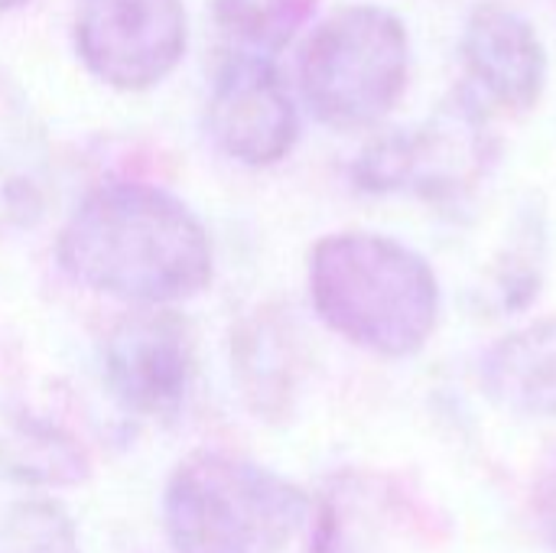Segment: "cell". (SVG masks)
Listing matches in <instances>:
<instances>
[{
    "label": "cell",
    "mask_w": 556,
    "mask_h": 553,
    "mask_svg": "<svg viewBox=\"0 0 556 553\" xmlns=\"http://www.w3.org/2000/svg\"><path fill=\"white\" fill-rule=\"evenodd\" d=\"M316 0H215V26L228 52L277 59L313 13Z\"/></svg>",
    "instance_id": "9a60e30c"
},
{
    "label": "cell",
    "mask_w": 556,
    "mask_h": 553,
    "mask_svg": "<svg viewBox=\"0 0 556 553\" xmlns=\"http://www.w3.org/2000/svg\"><path fill=\"white\" fill-rule=\"evenodd\" d=\"M547 209L541 196H528L518 205L505 244L489 267V297L498 313H525L538 300L547 274Z\"/></svg>",
    "instance_id": "4fadbf2b"
},
{
    "label": "cell",
    "mask_w": 556,
    "mask_h": 553,
    "mask_svg": "<svg viewBox=\"0 0 556 553\" xmlns=\"http://www.w3.org/2000/svg\"><path fill=\"white\" fill-rule=\"evenodd\" d=\"M495 160L498 140L489 104L459 85L424 121L365 143L352 163V179L368 196H414L459 209L485 186Z\"/></svg>",
    "instance_id": "5b68a950"
},
{
    "label": "cell",
    "mask_w": 556,
    "mask_h": 553,
    "mask_svg": "<svg viewBox=\"0 0 556 553\" xmlns=\"http://www.w3.org/2000/svg\"><path fill=\"white\" fill-rule=\"evenodd\" d=\"M410 78L407 23L381 3L332 10L300 55V91L332 130H365L394 111Z\"/></svg>",
    "instance_id": "277c9868"
},
{
    "label": "cell",
    "mask_w": 556,
    "mask_h": 553,
    "mask_svg": "<svg viewBox=\"0 0 556 553\" xmlns=\"http://www.w3.org/2000/svg\"><path fill=\"white\" fill-rule=\"evenodd\" d=\"M459 55L466 85L485 104L521 114L544 98L551 59L538 26L525 13L498 0L479 3L466 16Z\"/></svg>",
    "instance_id": "9c48e42d"
},
{
    "label": "cell",
    "mask_w": 556,
    "mask_h": 553,
    "mask_svg": "<svg viewBox=\"0 0 556 553\" xmlns=\"http://www.w3.org/2000/svg\"><path fill=\"white\" fill-rule=\"evenodd\" d=\"M238 368L254 411L277 414L287 407L296 378V336L287 319L267 313L248 326L238 342Z\"/></svg>",
    "instance_id": "5bb4252c"
},
{
    "label": "cell",
    "mask_w": 556,
    "mask_h": 553,
    "mask_svg": "<svg viewBox=\"0 0 556 553\" xmlns=\"http://www.w3.org/2000/svg\"><path fill=\"white\" fill-rule=\"evenodd\" d=\"M0 476L26 486L68 489L88 479V456L55 424L20 414L0 424Z\"/></svg>",
    "instance_id": "7c38bea8"
},
{
    "label": "cell",
    "mask_w": 556,
    "mask_h": 553,
    "mask_svg": "<svg viewBox=\"0 0 556 553\" xmlns=\"http://www.w3.org/2000/svg\"><path fill=\"white\" fill-rule=\"evenodd\" d=\"M534 508H538V525L556 553V450L547 453V460L538 469V482H534Z\"/></svg>",
    "instance_id": "ac0fdd59"
},
{
    "label": "cell",
    "mask_w": 556,
    "mask_h": 553,
    "mask_svg": "<svg viewBox=\"0 0 556 553\" xmlns=\"http://www.w3.org/2000/svg\"><path fill=\"white\" fill-rule=\"evenodd\" d=\"M49 199V143L23 91L0 78V238L29 228Z\"/></svg>",
    "instance_id": "8fae6325"
},
{
    "label": "cell",
    "mask_w": 556,
    "mask_h": 553,
    "mask_svg": "<svg viewBox=\"0 0 556 553\" xmlns=\"http://www.w3.org/2000/svg\"><path fill=\"white\" fill-rule=\"evenodd\" d=\"M306 518L300 486L218 450L186 456L163 492L173 553H280Z\"/></svg>",
    "instance_id": "3957f363"
},
{
    "label": "cell",
    "mask_w": 556,
    "mask_h": 553,
    "mask_svg": "<svg viewBox=\"0 0 556 553\" xmlns=\"http://www.w3.org/2000/svg\"><path fill=\"white\" fill-rule=\"evenodd\" d=\"M208 130L231 160L248 166H274L293 150L300 114L277 59L225 55L208 98Z\"/></svg>",
    "instance_id": "ba28073f"
},
{
    "label": "cell",
    "mask_w": 556,
    "mask_h": 553,
    "mask_svg": "<svg viewBox=\"0 0 556 553\" xmlns=\"http://www.w3.org/2000/svg\"><path fill=\"white\" fill-rule=\"evenodd\" d=\"M195 342L189 323L166 306L124 316L104 342V378L114 401L147 420H173L192 388Z\"/></svg>",
    "instance_id": "52a82bcc"
},
{
    "label": "cell",
    "mask_w": 556,
    "mask_h": 553,
    "mask_svg": "<svg viewBox=\"0 0 556 553\" xmlns=\"http://www.w3.org/2000/svg\"><path fill=\"white\" fill-rule=\"evenodd\" d=\"M309 300L345 342L410 359L440 326L443 290L430 261L378 231H336L309 251Z\"/></svg>",
    "instance_id": "7a4b0ae2"
},
{
    "label": "cell",
    "mask_w": 556,
    "mask_h": 553,
    "mask_svg": "<svg viewBox=\"0 0 556 553\" xmlns=\"http://www.w3.org/2000/svg\"><path fill=\"white\" fill-rule=\"evenodd\" d=\"M479 385L502 411L556 420V316L492 342L479 359Z\"/></svg>",
    "instance_id": "30bf717a"
},
{
    "label": "cell",
    "mask_w": 556,
    "mask_h": 553,
    "mask_svg": "<svg viewBox=\"0 0 556 553\" xmlns=\"http://www.w3.org/2000/svg\"><path fill=\"white\" fill-rule=\"evenodd\" d=\"M182 0H78L75 52L85 68L117 88L147 91L186 55Z\"/></svg>",
    "instance_id": "8992f818"
},
{
    "label": "cell",
    "mask_w": 556,
    "mask_h": 553,
    "mask_svg": "<svg viewBox=\"0 0 556 553\" xmlns=\"http://www.w3.org/2000/svg\"><path fill=\"white\" fill-rule=\"evenodd\" d=\"M309 553H371L365 521L358 518V486H332L316 512Z\"/></svg>",
    "instance_id": "e0dca14e"
},
{
    "label": "cell",
    "mask_w": 556,
    "mask_h": 553,
    "mask_svg": "<svg viewBox=\"0 0 556 553\" xmlns=\"http://www.w3.org/2000/svg\"><path fill=\"white\" fill-rule=\"evenodd\" d=\"M20 3H26V0H0V13H7V10H16Z\"/></svg>",
    "instance_id": "d6986e66"
},
{
    "label": "cell",
    "mask_w": 556,
    "mask_h": 553,
    "mask_svg": "<svg viewBox=\"0 0 556 553\" xmlns=\"http://www.w3.org/2000/svg\"><path fill=\"white\" fill-rule=\"evenodd\" d=\"M0 553H81L75 525L55 502H20L0 528Z\"/></svg>",
    "instance_id": "2e32d148"
},
{
    "label": "cell",
    "mask_w": 556,
    "mask_h": 553,
    "mask_svg": "<svg viewBox=\"0 0 556 553\" xmlns=\"http://www.w3.org/2000/svg\"><path fill=\"white\" fill-rule=\"evenodd\" d=\"M62 271L94 290L140 306H169L212 284L215 254L186 202L143 183L91 189L62 225Z\"/></svg>",
    "instance_id": "6da1fadb"
}]
</instances>
